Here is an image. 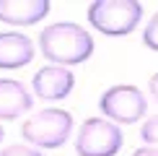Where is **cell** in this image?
<instances>
[{
    "instance_id": "cell-7",
    "label": "cell",
    "mask_w": 158,
    "mask_h": 156,
    "mask_svg": "<svg viewBox=\"0 0 158 156\" xmlns=\"http://www.w3.org/2000/svg\"><path fill=\"white\" fill-rule=\"evenodd\" d=\"M34 44L26 34L18 31H0V68L16 70L34 60Z\"/></svg>"
},
{
    "instance_id": "cell-14",
    "label": "cell",
    "mask_w": 158,
    "mask_h": 156,
    "mask_svg": "<svg viewBox=\"0 0 158 156\" xmlns=\"http://www.w3.org/2000/svg\"><path fill=\"white\" fill-rule=\"evenodd\" d=\"M148 89H150V96L156 99V104H158V73L150 78V83H148Z\"/></svg>"
},
{
    "instance_id": "cell-4",
    "label": "cell",
    "mask_w": 158,
    "mask_h": 156,
    "mask_svg": "<svg viewBox=\"0 0 158 156\" xmlns=\"http://www.w3.org/2000/svg\"><path fill=\"white\" fill-rule=\"evenodd\" d=\"M98 107L106 115V120L114 122V125H135L145 115L148 102H145V96H143V91L137 86L119 83V86H111V89L104 91Z\"/></svg>"
},
{
    "instance_id": "cell-3",
    "label": "cell",
    "mask_w": 158,
    "mask_h": 156,
    "mask_svg": "<svg viewBox=\"0 0 158 156\" xmlns=\"http://www.w3.org/2000/svg\"><path fill=\"white\" fill-rule=\"evenodd\" d=\"M73 133V115L65 109H42V112L31 115L23 122L21 135L31 146L39 148H57Z\"/></svg>"
},
{
    "instance_id": "cell-13",
    "label": "cell",
    "mask_w": 158,
    "mask_h": 156,
    "mask_svg": "<svg viewBox=\"0 0 158 156\" xmlns=\"http://www.w3.org/2000/svg\"><path fill=\"white\" fill-rule=\"evenodd\" d=\"M132 156H158V146H143V148H137Z\"/></svg>"
},
{
    "instance_id": "cell-9",
    "label": "cell",
    "mask_w": 158,
    "mask_h": 156,
    "mask_svg": "<svg viewBox=\"0 0 158 156\" xmlns=\"http://www.w3.org/2000/svg\"><path fill=\"white\" fill-rule=\"evenodd\" d=\"M31 109V94L21 81L0 78V120H16Z\"/></svg>"
},
{
    "instance_id": "cell-2",
    "label": "cell",
    "mask_w": 158,
    "mask_h": 156,
    "mask_svg": "<svg viewBox=\"0 0 158 156\" xmlns=\"http://www.w3.org/2000/svg\"><path fill=\"white\" fill-rule=\"evenodd\" d=\"M143 18V5L135 0H96L88 5V21L106 37H124L135 31Z\"/></svg>"
},
{
    "instance_id": "cell-6",
    "label": "cell",
    "mask_w": 158,
    "mask_h": 156,
    "mask_svg": "<svg viewBox=\"0 0 158 156\" xmlns=\"http://www.w3.org/2000/svg\"><path fill=\"white\" fill-rule=\"evenodd\" d=\"M73 86H75V76L68 68H60V65H44L34 76V81H31L34 94L39 99H47V102L65 99L73 91Z\"/></svg>"
},
{
    "instance_id": "cell-12",
    "label": "cell",
    "mask_w": 158,
    "mask_h": 156,
    "mask_svg": "<svg viewBox=\"0 0 158 156\" xmlns=\"http://www.w3.org/2000/svg\"><path fill=\"white\" fill-rule=\"evenodd\" d=\"M0 156H42V154H39L36 148H31V146H21V143H18V146L3 148V151H0Z\"/></svg>"
},
{
    "instance_id": "cell-10",
    "label": "cell",
    "mask_w": 158,
    "mask_h": 156,
    "mask_svg": "<svg viewBox=\"0 0 158 156\" xmlns=\"http://www.w3.org/2000/svg\"><path fill=\"white\" fill-rule=\"evenodd\" d=\"M140 138L145 141L148 146H158V115H153V117L145 120V125H143V130H140Z\"/></svg>"
},
{
    "instance_id": "cell-15",
    "label": "cell",
    "mask_w": 158,
    "mask_h": 156,
    "mask_svg": "<svg viewBox=\"0 0 158 156\" xmlns=\"http://www.w3.org/2000/svg\"><path fill=\"white\" fill-rule=\"evenodd\" d=\"M5 138V133H3V125H0V141H3Z\"/></svg>"
},
{
    "instance_id": "cell-8",
    "label": "cell",
    "mask_w": 158,
    "mask_h": 156,
    "mask_svg": "<svg viewBox=\"0 0 158 156\" xmlns=\"http://www.w3.org/2000/svg\"><path fill=\"white\" fill-rule=\"evenodd\" d=\"M49 0H0V21L10 26H29L49 13Z\"/></svg>"
},
{
    "instance_id": "cell-5",
    "label": "cell",
    "mask_w": 158,
    "mask_h": 156,
    "mask_svg": "<svg viewBox=\"0 0 158 156\" xmlns=\"http://www.w3.org/2000/svg\"><path fill=\"white\" fill-rule=\"evenodd\" d=\"M122 141L119 125L109 122L106 117H91L78 130L75 151L78 156H114L122 148Z\"/></svg>"
},
{
    "instance_id": "cell-1",
    "label": "cell",
    "mask_w": 158,
    "mask_h": 156,
    "mask_svg": "<svg viewBox=\"0 0 158 156\" xmlns=\"http://www.w3.org/2000/svg\"><path fill=\"white\" fill-rule=\"evenodd\" d=\"M39 47L49 63L65 68V65L85 63L94 55V37L78 24L57 21L39 34Z\"/></svg>"
},
{
    "instance_id": "cell-11",
    "label": "cell",
    "mask_w": 158,
    "mask_h": 156,
    "mask_svg": "<svg viewBox=\"0 0 158 156\" xmlns=\"http://www.w3.org/2000/svg\"><path fill=\"white\" fill-rule=\"evenodd\" d=\"M143 42H145V47H150V50L158 52V13L148 21L145 31H143Z\"/></svg>"
}]
</instances>
